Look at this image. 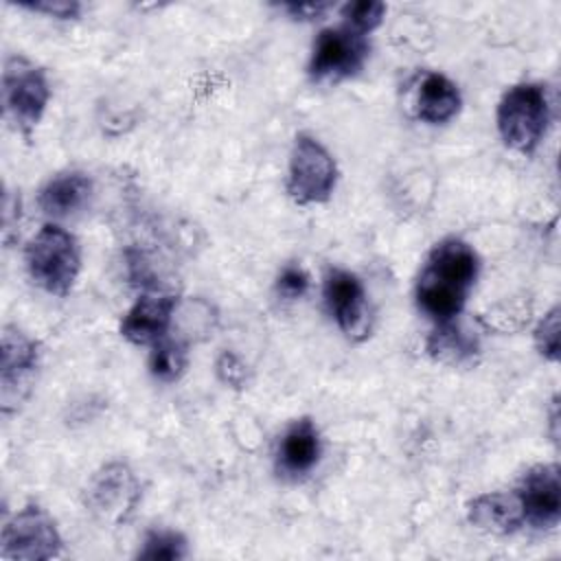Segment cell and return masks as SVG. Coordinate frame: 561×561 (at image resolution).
I'll list each match as a JSON object with an SVG mask.
<instances>
[{
	"instance_id": "cell-17",
	"label": "cell",
	"mask_w": 561,
	"mask_h": 561,
	"mask_svg": "<svg viewBox=\"0 0 561 561\" xmlns=\"http://www.w3.org/2000/svg\"><path fill=\"white\" fill-rule=\"evenodd\" d=\"M478 340L460 329L458 324L449 322H440L436 324V329L430 333L425 351L430 353V357L445 362V364H469L473 362V357L478 355Z\"/></svg>"
},
{
	"instance_id": "cell-22",
	"label": "cell",
	"mask_w": 561,
	"mask_h": 561,
	"mask_svg": "<svg viewBox=\"0 0 561 561\" xmlns=\"http://www.w3.org/2000/svg\"><path fill=\"white\" fill-rule=\"evenodd\" d=\"M309 289V274L300 265H285L276 276V294L283 300H298Z\"/></svg>"
},
{
	"instance_id": "cell-10",
	"label": "cell",
	"mask_w": 561,
	"mask_h": 561,
	"mask_svg": "<svg viewBox=\"0 0 561 561\" xmlns=\"http://www.w3.org/2000/svg\"><path fill=\"white\" fill-rule=\"evenodd\" d=\"M524 522L533 528L550 530L561 519V469L559 465L530 467L517 486Z\"/></svg>"
},
{
	"instance_id": "cell-19",
	"label": "cell",
	"mask_w": 561,
	"mask_h": 561,
	"mask_svg": "<svg viewBox=\"0 0 561 561\" xmlns=\"http://www.w3.org/2000/svg\"><path fill=\"white\" fill-rule=\"evenodd\" d=\"M188 554V541L182 533L178 530H167V528H160V530H149L145 541H142V548L138 550V559H149V561H178V559H184Z\"/></svg>"
},
{
	"instance_id": "cell-21",
	"label": "cell",
	"mask_w": 561,
	"mask_h": 561,
	"mask_svg": "<svg viewBox=\"0 0 561 561\" xmlns=\"http://www.w3.org/2000/svg\"><path fill=\"white\" fill-rule=\"evenodd\" d=\"M559 331H561V309L552 307L535 329V346L539 355L548 362H559Z\"/></svg>"
},
{
	"instance_id": "cell-12",
	"label": "cell",
	"mask_w": 561,
	"mask_h": 561,
	"mask_svg": "<svg viewBox=\"0 0 561 561\" xmlns=\"http://www.w3.org/2000/svg\"><path fill=\"white\" fill-rule=\"evenodd\" d=\"M178 311V296L171 291H153L142 294L123 316L121 320V335L136 344H156L162 340L171 320Z\"/></svg>"
},
{
	"instance_id": "cell-6",
	"label": "cell",
	"mask_w": 561,
	"mask_h": 561,
	"mask_svg": "<svg viewBox=\"0 0 561 561\" xmlns=\"http://www.w3.org/2000/svg\"><path fill=\"white\" fill-rule=\"evenodd\" d=\"M140 493V480L131 467L112 460L92 473L83 491V502L96 522L121 526L134 515Z\"/></svg>"
},
{
	"instance_id": "cell-2",
	"label": "cell",
	"mask_w": 561,
	"mask_h": 561,
	"mask_svg": "<svg viewBox=\"0 0 561 561\" xmlns=\"http://www.w3.org/2000/svg\"><path fill=\"white\" fill-rule=\"evenodd\" d=\"M24 261L37 287L53 296H68L81 272V248L59 224H44L26 243Z\"/></svg>"
},
{
	"instance_id": "cell-4",
	"label": "cell",
	"mask_w": 561,
	"mask_h": 561,
	"mask_svg": "<svg viewBox=\"0 0 561 561\" xmlns=\"http://www.w3.org/2000/svg\"><path fill=\"white\" fill-rule=\"evenodd\" d=\"M48 75L42 66L22 55L4 61L2 70V103L4 114L13 121L15 129L31 140L50 101Z\"/></svg>"
},
{
	"instance_id": "cell-18",
	"label": "cell",
	"mask_w": 561,
	"mask_h": 561,
	"mask_svg": "<svg viewBox=\"0 0 561 561\" xmlns=\"http://www.w3.org/2000/svg\"><path fill=\"white\" fill-rule=\"evenodd\" d=\"M188 364L186 346L178 340H158L149 355V373L156 381L173 383L178 381Z\"/></svg>"
},
{
	"instance_id": "cell-15",
	"label": "cell",
	"mask_w": 561,
	"mask_h": 561,
	"mask_svg": "<svg viewBox=\"0 0 561 561\" xmlns=\"http://www.w3.org/2000/svg\"><path fill=\"white\" fill-rule=\"evenodd\" d=\"M92 195V180L83 171L53 175L39 191V208L50 217H68L81 210Z\"/></svg>"
},
{
	"instance_id": "cell-20",
	"label": "cell",
	"mask_w": 561,
	"mask_h": 561,
	"mask_svg": "<svg viewBox=\"0 0 561 561\" xmlns=\"http://www.w3.org/2000/svg\"><path fill=\"white\" fill-rule=\"evenodd\" d=\"M386 13V4L383 2H348L342 7V18L344 24H348L351 28L368 35L370 31H375Z\"/></svg>"
},
{
	"instance_id": "cell-25",
	"label": "cell",
	"mask_w": 561,
	"mask_h": 561,
	"mask_svg": "<svg viewBox=\"0 0 561 561\" xmlns=\"http://www.w3.org/2000/svg\"><path fill=\"white\" fill-rule=\"evenodd\" d=\"M333 4L331 2H285L280 4L294 20H316L322 18Z\"/></svg>"
},
{
	"instance_id": "cell-16",
	"label": "cell",
	"mask_w": 561,
	"mask_h": 561,
	"mask_svg": "<svg viewBox=\"0 0 561 561\" xmlns=\"http://www.w3.org/2000/svg\"><path fill=\"white\" fill-rule=\"evenodd\" d=\"M462 105L458 85L440 72H430L419 85L416 94V116L423 123L440 125L451 121Z\"/></svg>"
},
{
	"instance_id": "cell-14",
	"label": "cell",
	"mask_w": 561,
	"mask_h": 561,
	"mask_svg": "<svg viewBox=\"0 0 561 561\" xmlns=\"http://www.w3.org/2000/svg\"><path fill=\"white\" fill-rule=\"evenodd\" d=\"M467 519L482 533L511 535L524 526V511L515 491H491L469 502Z\"/></svg>"
},
{
	"instance_id": "cell-3",
	"label": "cell",
	"mask_w": 561,
	"mask_h": 561,
	"mask_svg": "<svg viewBox=\"0 0 561 561\" xmlns=\"http://www.w3.org/2000/svg\"><path fill=\"white\" fill-rule=\"evenodd\" d=\"M550 118L548 96L541 83L511 85L497 103V131L506 147L519 153H533L541 142Z\"/></svg>"
},
{
	"instance_id": "cell-8",
	"label": "cell",
	"mask_w": 561,
	"mask_h": 561,
	"mask_svg": "<svg viewBox=\"0 0 561 561\" xmlns=\"http://www.w3.org/2000/svg\"><path fill=\"white\" fill-rule=\"evenodd\" d=\"M61 552V535L55 519L37 504L20 508L4 526L0 537V557L44 561Z\"/></svg>"
},
{
	"instance_id": "cell-11",
	"label": "cell",
	"mask_w": 561,
	"mask_h": 561,
	"mask_svg": "<svg viewBox=\"0 0 561 561\" xmlns=\"http://www.w3.org/2000/svg\"><path fill=\"white\" fill-rule=\"evenodd\" d=\"M324 302L337 327L348 337H366L368 316H366V291L362 280L348 272L333 267L324 278Z\"/></svg>"
},
{
	"instance_id": "cell-5",
	"label": "cell",
	"mask_w": 561,
	"mask_h": 561,
	"mask_svg": "<svg viewBox=\"0 0 561 561\" xmlns=\"http://www.w3.org/2000/svg\"><path fill=\"white\" fill-rule=\"evenodd\" d=\"M337 182V167L329 149L311 134H298L289 153L287 195L298 206L329 202Z\"/></svg>"
},
{
	"instance_id": "cell-1",
	"label": "cell",
	"mask_w": 561,
	"mask_h": 561,
	"mask_svg": "<svg viewBox=\"0 0 561 561\" xmlns=\"http://www.w3.org/2000/svg\"><path fill=\"white\" fill-rule=\"evenodd\" d=\"M480 259L462 239L449 237L432 248L416 278L419 309L436 324L454 320L467 305L476 285Z\"/></svg>"
},
{
	"instance_id": "cell-7",
	"label": "cell",
	"mask_w": 561,
	"mask_h": 561,
	"mask_svg": "<svg viewBox=\"0 0 561 561\" xmlns=\"http://www.w3.org/2000/svg\"><path fill=\"white\" fill-rule=\"evenodd\" d=\"M368 35L348 24L331 26L318 33L309 59V77L318 83L355 77L368 59Z\"/></svg>"
},
{
	"instance_id": "cell-9",
	"label": "cell",
	"mask_w": 561,
	"mask_h": 561,
	"mask_svg": "<svg viewBox=\"0 0 561 561\" xmlns=\"http://www.w3.org/2000/svg\"><path fill=\"white\" fill-rule=\"evenodd\" d=\"M0 355L2 408L4 412H9V408L18 405V401H22L31 390L33 377L39 368V344L22 329L4 327Z\"/></svg>"
},
{
	"instance_id": "cell-23",
	"label": "cell",
	"mask_w": 561,
	"mask_h": 561,
	"mask_svg": "<svg viewBox=\"0 0 561 561\" xmlns=\"http://www.w3.org/2000/svg\"><path fill=\"white\" fill-rule=\"evenodd\" d=\"M215 373L217 377L230 386V388H243L248 383V366L243 364V359L234 353H221L215 362Z\"/></svg>"
},
{
	"instance_id": "cell-13",
	"label": "cell",
	"mask_w": 561,
	"mask_h": 561,
	"mask_svg": "<svg viewBox=\"0 0 561 561\" xmlns=\"http://www.w3.org/2000/svg\"><path fill=\"white\" fill-rule=\"evenodd\" d=\"M322 443L316 423L309 416L296 419L283 434L278 445V471L289 478L309 473L320 460Z\"/></svg>"
},
{
	"instance_id": "cell-24",
	"label": "cell",
	"mask_w": 561,
	"mask_h": 561,
	"mask_svg": "<svg viewBox=\"0 0 561 561\" xmlns=\"http://www.w3.org/2000/svg\"><path fill=\"white\" fill-rule=\"evenodd\" d=\"M22 9L44 13L57 20H75L81 13V4L75 0H39V2H20Z\"/></svg>"
}]
</instances>
